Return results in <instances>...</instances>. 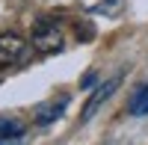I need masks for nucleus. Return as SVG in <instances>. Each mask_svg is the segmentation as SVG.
Segmentation results:
<instances>
[{
	"label": "nucleus",
	"instance_id": "f257e3e1",
	"mask_svg": "<svg viewBox=\"0 0 148 145\" xmlns=\"http://www.w3.org/2000/svg\"><path fill=\"white\" fill-rule=\"evenodd\" d=\"M33 47L39 53H53L62 47V30L53 18H39L33 27Z\"/></svg>",
	"mask_w": 148,
	"mask_h": 145
},
{
	"label": "nucleus",
	"instance_id": "f03ea898",
	"mask_svg": "<svg viewBox=\"0 0 148 145\" xmlns=\"http://www.w3.org/2000/svg\"><path fill=\"white\" fill-rule=\"evenodd\" d=\"M27 53V42L18 33H0V71L18 65Z\"/></svg>",
	"mask_w": 148,
	"mask_h": 145
},
{
	"label": "nucleus",
	"instance_id": "423d86ee",
	"mask_svg": "<svg viewBox=\"0 0 148 145\" xmlns=\"http://www.w3.org/2000/svg\"><path fill=\"white\" fill-rule=\"evenodd\" d=\"M130 113L133 116H145L148 113V86L136 89V95H133V101H130Z\"/></svg>",
	"mask_w": 148,
	"mask_h": 145
},
{
	"label": "nucleus",
	"instance_id": "20e7f679",
	"mask_svg": "<svg viewBox=\"0 0 148 145\" xmlns=\"http://www.w3.org/2000/svg\"><path fill=\"white\" fill-rule=\"evenodd\" d=\"M119 83H121V80H119V77H113L110 83H104V86H98V89L92 92V98H89V104L83 107V122H89V118L95 116V110H98V107H101V104H104V101L110 98V95H113V92L119 89Z\"/></svg>",
	"mask_w": 148,
	"mask_h": 145
},
{
	"label": "nucleus",
	"instance_id": "39448f33",
	"mask_svg": "<svg viewBox=\"0 0 148 145\" xmlns=\"http://www.w3.org/2000/svg\"><path fill=\"white\" fill-rule=\"evenodd\" d=\"M27 124H21L18 118H0V142H9V139H21Z\"/></svg>",
	"mask_w": 148,
	"mask_h": 145
},
{
	"label": "nucleus",
	"instance_id": "7ed1b4c3",
	"mask_svg": "<svg viewBox=\"0 0 148 145\" xmlns=\"http://www.w3.org/2000/svg\"><path fill=\"white\" fill-rule=\"evenodd\" d=\"M65 107H68V95H59V98H53V101H45V104L36 107L33 122L39 124V127H47V124H53L56 118L65 113Z\"/></svg>",
	"mask_w": 148,
	"mask_h": 145
},
{
	"label": "nucleus",
	"instance_id": "0eeeda50",
	"mask_svg": "<svg viewBox=\"0 0 148 145\" xmlns=\"http://www.w3.org/2000/svg\"><path fill=\"white\" fill-rule=\"evenodd\" d=\"M92 83H95V71H89V74L83 77V86H92Z\"/></svg>",
	"mask_w": 148,
	"mask_h": 145
}]
</instances>
